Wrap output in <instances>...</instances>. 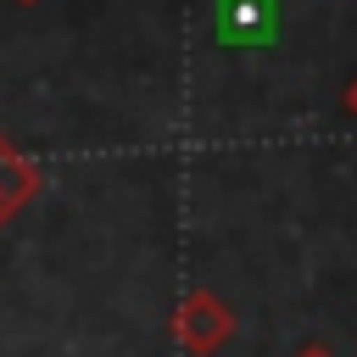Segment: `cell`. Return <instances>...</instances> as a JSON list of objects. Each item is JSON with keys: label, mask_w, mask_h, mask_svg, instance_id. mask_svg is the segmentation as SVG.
Here are the masks:
<instances>
[{"label": "cell", "mask_w": 357, "mask_h": 357, "mask_svg": "<svg viewBox=\"0 0 357 357\" xmlns=\"http://www.w3.org/2000/svg\"><path fill=\"white\" fill-rule=\"evenodd\" d=\"M33 195H39V167L22 162V156L0 139V223H6L17 206H28Z\"/></svg>", "instance_id": "obj_1"}, {"label": "cell", "mask_w": 357, "mask_h": 357, "mask_svg": "<svg viewBox=\"0 0 357 357\" xmlns=\"http://www.w3.org/2000/svg\"><path fill=\"white\" fill-rule=\"evenodd\" d=\"M273 28V0H223V33L251 45Z\"/></svg>", "instance_id": "obj_2"}, {"label": "cell", "mask_w": 357, "mask_h": 357, "mask_svg": "<svg viewBox=\"0 0 357 357\" xmlns=\"http://www.w3.org/2000/svg\"><path fill=\"white\" fill-rule=\"evenodd\" d=\"M17 6H39V0H17Z\"/></svg>", "instance_id": "obj_3"}]
</instances>
